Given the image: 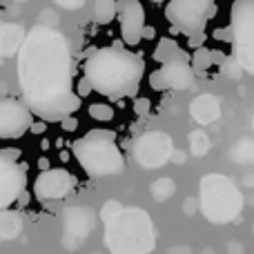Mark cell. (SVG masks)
Listing matches in <instances>:
<instances>
[{"label":"cell","instance_id":"cell-11","mask_svg":"<svg viewBox=\"0 0 254 254\" xmlns=\"http://www.w3.org/2000/svg\"><path fill=\"white\" fill-rule=\"evenodd\" d=\"M31 125V112L22 103L11 98L0 101V138H20Z\"/></svg>","mask_w":254,"mask_h":254},{"label":"cell","instance_id":"cell-41","mask_svg":"<svg viewBox=\"0 0 254 254\" xmlns=\"http://www.w3.org/2000/svg\"><path fill=\"white\" fill-rule=\"evenodd\" d=\"M152 2H163V0H152Z\"/></svg>","mask_w":254,"mask_h":254},{"label":"cell","instance_id":"cell-6","mask_svg":"<svg viewBox=\"0 0 254 254\" xmlns=\"http://www.w3.org/2000/svg\"><path fill=\"white\" fill-rule=\"evenodd\" d=\"M232 56L246 74L254 76V0H234L230 9Z\"/></svg>","mask_w":254,"mask_h":254},{"label":"cell","instance_id":"cell-35","mask_svg":"<svg viewBox=\"0 0 254 254\" xmlns=\"http://www.w3.org/2000/svg\"><path fill=\"white\" fill-rule=\"evenodd\" d=\"M45 129H47V123H45V121H36V123L31 125V131H34V134H45Z\"/></svg>","mask_w":254,"mask_h":254},{"label":"cell","instance_id":"cell-5","mask_svg":"<svg viewBox=\"0 0 254 254\" xmlns=\"http://www.w3.org/2000/svg\"><path fill=\"white\" fill-rule=\"evenodd\" d=\"M201 212L210 223L225 225L234 221L243 210V196L232 179L225 174H207L198 185Z\"/></svg>","mask_w":254,"mask_h":254},{"label":"cell","instance_id":"cell-36","mask_svg":"<svg viewBox=\"0 0 254 254\" xmlns=\"http://www.w3.org/2000/svg\"><path fill=\"white\" fill-rule=\"evenodd\" d=\"M172 163H176V165L185 163V154L181 152V149H174V154H172Z\"/></svg>","mask_w":254,"mask_h":254},{"label":"cell","instance_id":"cell-21","mask_svg":"<svg viewBox=\"0 0 254 254\" xmlns=\"http://www.w3.org/2000/svg\"><path fill=\"white\" fill-rule=\"evenodd\" d=\"M210 147H212V143L205 131H192V134H190V152H192V156L203 158L210 152Z\"/></svg>","mask_w":254,"mask_h":254},{"label":"cell","instance_id":"cell-34","mask_svg":"<svg viewBox=\"0 0 254 254\" xmlns=\"http://www.w3.org/2000/svg\"><path fill=\"white\" fill-rule=\"evenodd\" d=\"M63 129H65V131H74L76 129V127H78V121H76V119H71V116H69V119H67V121H63Z\"/></svg>","mask_w":254,"mask_h":254},{"label":"cell","instance_id":"cell-2","mask_svg":"<svg viewBox=\"0 0 254 254\" xmlns=\"http://www.w3.org/2000/svg\"><path fill=\"white\" fill-rule=\"evenodd\" d=\"M85 78L94 92L110 101L131 98L138 94L140 78L145 74V63L140 56L119 47L94 49L85 61Z\"/></svg>","mask_w":254,"mask_h":254},{"label":"cell","instance_id":"cell-19","mask_svg":"<svg viewBox=\"0 0 254 254\" xmlns=\"http://www.w3.org/2000/svg\"><path fill=\"white\" fill-rule=\"evenodd\" d=\"M225 54H221V52H214V49H207V47H201V49H196L194 52V56H192V67H194V71H205V69H210L212 65H223L225 63Z\"/></svg>","mask_w":254,"mask_h":254},{"label":"cell","instance_id":"cell-40","mask_svg":"<svg viewBox=\"0 0 254 254\" xmlns=\"http://www.w3.org/2000/svg\"><path fill=\"white\" fill-rule=\"evenodd\" d=\"M201 254H219V252H216V250H212V248H205V250H203Z\"/></svg>","mask_w":254,"mask_h":254},{"label":"cell","instance_id":"cell-37","mask_svg":"<svg viewBox=\"0 0 254 254\" xmlns=\"http://www.w3.org/2000/svg\"><path fill=\"white\" fill-rule=\"evenodd\" d=\"M167 254H194V252L190 250L188 246H176V248H172V250L167 252Z\"/></svg>","mask_w":254,"mask_h":254},{"label":"cell","instance_id":"cell-27","mask_svg":"<svg viewBox=\"0 0 254 254\" xmlns=\"http://www.w3.org/2000/svg\"><path fill=\"white\" fill-rule=\"evenodd\" d=\"M58 22H61V18L56 16V11H54V9H45V11L40 13L38 25H43V27H52V29H56Z\"/></svg>","mask_w":254,"mask_h":254},{"label":"cell","instance_id":"cell-42","mask_svg":"<svg viewBox=\"0 0 254 254\" xmlns=\"http://www.w3.org/2000/svg\"><path fill=\"white\" fill-rule=\"evenodd\" d=\"M18 2H25V0H18Z\"/></svg>","mask_w":254,"mask_h":254},{"label":"cell","instance_id":"cell-24","mask_svg":"<svg viewBox=\"0 0 254 254\" xmlns=\"http://www.w3.org/2000/svg\"><path fill=\"white\" fill-rule=\"evenodd\" d=\"M221 74L225 76V78H232V80H239L246 71H243V67L239 65V61L234 56H228L225 58V63L221 65Z\"/></svg>","mask_w":254,"mask_h":254},{"label":"cell","instance_id":"cell-33","mask_svg":"<svg viewBox=\"0 0 254 254\" xmlns=\"http://www.w3.org/2000/svg\"><path fill=\"white\" fill-rule=\"evenodd\" d=\"M214 38H219V40H230V43H232V29H216V31H214Z\"/></svg>","mask_w":254,"mask_h":254},{"label":"cell","instance_id":"cell-22","mask_svg":"<svg viewBox=\"0 0 254 254\" xmlns=\"http://www.w3.org/2000/svg\"><path fill=\"white\" fill-rule=\"evenodd\" d=\"M230 158L237 163H254V140H241L230 149Z\"/></svg>","mask_w":254,"mask_h":254},{"label":"cell","instance_id":"cell-7","mask_svg":"<svg viewBox=\"0 0 254 254\" xmlns=\"http://www.w3.org/2000/svg\"><path fill=\"white\" fill-rule=\"evenodd\" d=\"M216 13V0H170L165 16L172 25V34L198 36L205 34V25Z\"/></svg>","mask_w":254,"mask_h":254},{"label":"cell","instance_id":"cell-1","mask_svg":"<svg viewBox=\"0 0 254 254\" xmlns=\"http://www.w3.org/2000/svg\"><path fill=\"white\" fill-rule=\"evenodd\" d=\"M74 54L58 29L34 25L18 54V85L25 103L43 121H67L80 110L74 92Z\"/></svg>","mask_w":254,"mask_h":254},{"label":"cell","instance_id":"cell-25","mask_svg":"<svg viewBox=\"0 0 254 254\" xmlns=\"http://www.w3.org/2000/svg\"><path fill=\"white\" fill-rule=\"evenodd\" d=\"M89 116L94 121H112L114 119V110L107 103H94V105H89Z\"/></svg>","mask_w":254,"mask_h":254},{"label":"cell","instance_id":"cell-18","mask_svg":"<svg viewBox=\"0 0 254 254\" xmlns=\"http://www.w3.org/2000/svg\"><path fill=\"white\" fill-rule=\"evenodd\" d=\"M22 232V214L16 210L0 212V237L2 241H11Z\"/></svg>","mask_w":254,"mask_h":254},{"label":"cell","instance_id":"cell-12","mask_svg":"<svg viewBox=\"0 0 254 254\" xmlns=\"http://www.w3.org/2000/svg\"><path fill=\"white\" fill-rule=\"evenodd\" d=\"M27 165L25 163H0V210H9L18 196L25 194Z\"/></svg>","mask_w":254,"mask_h":254},{"label":"cell","instance_id":"cell-4","mask_svg":"<svg viewBox=\"0 0 254 254\" xmlns=\"http://www.w3.org/2000/svg\"><path fill=\"white\" fill-rule=\"evenodd\" d=\"M78 165L92 179L119 176L125 170V156L116 145V134L110 129H92L71 145Z\"/></svg>","mask_w":254,"mask_h":254},{"label":"cell","instance_id":"cell-32","mask_svg":"<svg viewBox=\"0 0 254 254\" xmlns=\"http://www.w3.org/2000/svg\"><path fill=\"white\" fill-rule=\"evenodd\" d=\"M89 92H92V85H89V80H87V78H83V80L78 83V96L83 98V96H87Z\"/></svg>","mask_w":254,"mask_h":254},{"label":"cell","instance_id":"cell-13","mask_svg":"<svg viewBox=\"0 0 254 254\" xmlns=\"http://www.w3.org/2000/svg\"><path fill=\"white\" fill-rule=\"evenodd\" d=\"M121 36L127 45H138L145 31V9L138 0H119Z\"/></svg>","mask_w":254,"mask_h":254},{"label":"cell","instance_id":"cell-9","mask_svg":"<svg viewBox=\"0 0 254 254\" xmlns=\"http://www.w3.org/2000/svg\"><path fill=\"white\" fill-rule=\"evenodd\" d=\"M76 188V179L65 167H52L43 172L34 183V194L38 201H61Z\"/></svg>","mask_w":254,"mask_h":254},{"label":"cell","instance_id":"cell-28","mask_svg":"<svg viewBox=\"0 0 254 254\" xmlns=\"http://www.w3.org/2000/svg\"><path fill=\"white\" fill-rule=\"evenodd\" d=\"M22 156L20 149L16 147H4L0 149V163H18V158Z\"/></svg>","mask_w":254,"mask_h":254},{"label":"cell","instance_id":"cell-23","mask_svg":"<svg viewBox=\"0 0 254 254\" xmlns=\"http://www.w3.org/2000/svg\"><path fill=\"white\" fill-rule=\"evenodd\" d=\"M174 190H176L174 181L172 179H161V181H156V183L152 185V196L156 198V201H167V198L174 194Z\"/></svg>","mask_w":254,"mask_h":254},{"label":"cell","instance_id":"cell-16","mask_svg":"<svg viewBox=\"0 0 254 254\" xmlns=\"http://www.w3.org/2000/svg\"><path fill=\"white\" fill-rule=\"evenodd\" d=\"M65 228H67V232L78 234V239H85V234H89L94 228L92 210H87V207H67Z\"/></svg>","mask_w":254,"mask_h":254},{"label":"cell","instance_id":"cell-20","mask_svg":"<svg viewBox=\"0 0 254 254\" xmlns=\"http://www.w3.org/2000/svg\"><path fill=\"white\" fill-rule=\"evenodd\" d=\"M94 18L98 25H110L119 18V2L116 0H94Z\"/></svg>","mask_w":254,"mask_h":254},{"label":"cell","instance_id":"cell-15","mask_svg":"<svg viewBox=\"0 0 254 254\" xmlns=\"http://www.w3.org/2000/svg\"><path fill=\"white\" fill-rule=\"evenodd\" d=\"M27 34L29 31H25L20 22H2L0 25V54H2V58H11L13 54H20Z\"/></svg>","mask_w":254,"mask_h":254},{"label":"cell","instance_id":"cell-43","mask_svg":"<svg viewBox=\"0 0 254 254\" xmlns=\"http://www.w3.org/2000/svg\"><path fill=\"white\" fill-rule=\"evenodd\" d=\"M252 127H254V119H252Z\"/></svg>","mask_w":254,"mask_h":254},{"label":"cell","instance_id":"cell-29","mask_svg":"<svg viewBox=\"0 0 254 254\" xmlns=\"http://www.w3.org/2000/svg\"><path fill=\"white\" fill-rule=\"evenodd\" d=\"M134 112H136L138 116L147 114V112H149V98H136V103H134Z\"/></svg>","mask_w":254,"mask_h":254},{"label":"cell","instance_id":"cell-26","mask_svg":"<svg viewBox=\"0 0 254 254\" xmlns=\"http://www.w3.org/2000/svg\"><path fill=\"white\" fill-rule=\"evenodd\" d=\"M123 210H125V207L121 205L119 201H107L105 205H103V210H101V219L107 223V221H112L114 216H119Z\"/></svg>","mask_w":254,"mask_h":254},{"label":"cell","instance_id":"cell-14","mask_svg":"<svg viewBox=\"0 0 254 254\" xmlns=\"http://www.w3.org/2000/svg\"><path fill=\"white\" fill-rule=\"evenodd\" d=\"M190 116H192L198 125L216 123L221 116V98L214 96V94H198V96L190 103Z\"/></svg>","mask_w":254,"mask_h":254},{"label":"cell","instance_id":"cell-39","mask_svg":"<svg viewBox=\"0 0 254 254\" xmlns=\"http://www.w3.org/2000/svg\"><path fill=\"white\" fill-rule=\"evenodd\" d=\"M38 165H40V170H43V172L52 170V167H49V161H47V158H40V161H38Z\"/></svg>","mask_w":254,"mask_h":254},{"label":"cell","instance_id":"cell-30","mask_svg":"<svg viewBox=\"0 0 254 254\" xmlns=\"http://www.w3.org/2000/svg\"><path fill=\"white\" fill-rule=\"evenodd\" d=\"M56 4H61L63 9H80L85 0H56Z\"/></svg>","mask_w":254,"mask_h":254},{"label":"cell","instance_id":"cell-3","mask_svg":"<svg viewBox=\"0 0 254 254\" xmlns=\"http://www.w3.org/2000/svg\"><path fill=\"white\" fill-rule=\"evenodd\" d=\"M154 243L152 219L140 207H125L105 223V246L112 254H149Z\"/></svg>","mask_w":254,"mask_h":254},{"label":"cell","instance_id":"cell-31","mask_svg":"<svg viewBox=\"0 0 254 254\" xmlns=\"http://www.w3.org/2000/svg\"><path fill=\"white\" fill-rule=\"evenodd\" d=\"M205 38H207V34L192 36V38H190V47H192V49H201V47H203V43H205Z\"/></svg>","mask_w":254,"mask_h":254},{"label":"cell","instance_id":"cell-10","mask_svg":"<svg viewBox=\"0 0 254 254\" xmlns=\"http://www.w3.org/2000/svg\"><path fill=\"white\" fill-rule=\"evenodd\" d=\"M194 80H196V76H194V67L190 63H170L149 76V85L156 92H163V89L185 92V89L194 87Z\"/></svg>","mask_w":254,"mask_h":254},{"label":"cell","instance_id":"cell-8","mask_svg":"<svg viewBox=\"0 0 254 254\" xmlns=\"http://www.w3.org/2000/svg\"><path fill=\"white\" fill-rule=\"evenodd\" d=\"M174 154V145L172 138L165 131H143L140 136H136L134 145H131V156H134L136 165L145 167V170H156L163 167L165 163L172 161Z\"/></svg>","mask_w":254,"mask_h":254},{"label":"cell","instance_id":"cell-17","mask_svg":"<svg viewBox=\"0 0 254 254\" xmlns=\"http://www.w3.org/2000/svg\"><path fill=\"white\" fill-rule=\"evenodd\" d=\"M154 61L161 65H170V63H190V54L181 49L172 38H161L154 49Z\"/></svg>","mask_w":254,"mask_h":254},{"label":"cell","instance_id":"cell-38","mask_svg":"<svg viewBox=\"0 0 254 254\" xmlns=\"http://www.w3.org/2000/svg\"><path fill=\"white\" fill-rule=\"evenodd\" d=\"M154 36H156V29H154V27H145V31H143V38H154Z\"/></svg>","mask_w":254,"mask_h":254}]
</instances>
